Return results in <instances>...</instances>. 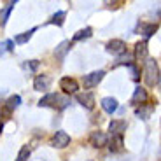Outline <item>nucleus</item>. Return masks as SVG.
<instances>
[{
  "label": "nucleus",
  "instance_id": "nucleus-7",
  "mask_svg": "<svg viewBox=\"0 0 161 161\" xmlns=\"http://www.w3.org/2000/svg\"><path fill=\"white\" fill-rule=\"evenodd\" d=\"M77 102L88 110H91L93 107H95V97H93V93H89V91L77 93Z\"/></svg>",
  "mask_w": 161,
  "mask_h": 161
},
{
  "label": "nucleus",
  "instance_id": "nucleus-5",
  "mask_svg": "<svg viewBox=\"0 0 161 161\" xmlns=\"http://www.w3.org/2000/svg\"><path fill=\"white\" fill-rule=\"evenodd\" d=\"M89 144L93 147H97V149H102V147H105V145L109 144V137L103 131H93L89 135Z\"/></svg>",
  "mask_w": 161,
  "mask_h": 161
},
{
  "label": "nucleus",
  "instance_id": "nucleus-17",
  "mask_svg": "<svg viewBox=\"0 0 161 161\" xmlns=\"http://www.w3.org/2000/svg\"><path fill=\"white\" fill-rule=\"evenodd\" d=\"M35 30L37 28H32V30H28V32H23V33H19V35H16L14 37V42H16V44H26V42L32 39V35L35 33Z\"/></svg>",
  "mask_w": 161,
  "mask_h": 161
},
{
  "label": "nucleus",
  "instance_id": "nucleus-1",
  "mask_svg": "<svg viewBox=\"0 0 161 161\" xmlns=\"http://www.w3.org/2000/svg\"><path fill=\"white\" fill-rule=\"evenodd\" d=\"M69 103H70L69 97H61V95H56V93H49V95H46L44 98H40L39 107H53V109L61 110Z\"/></svg>",
  "mask_w": 161,
  "mask_h": 161
},
{
  "label": "nucleus",
  "instance_id": "nucleus-10",
  "mask_svg": "<svg viewBox=\"0 0 161 161\" xmlns=\"http://www.w3.org/2000/svg\"><path fill=\"white\" fill-rule=\"evenodd\" d=\"M126 49V44H125V40H119V39H112L107 44V51L112 53V54H123Z\"/></svg>",
  "mask_w": 161,
  "mask_h": 161
},
{
  "label": "nucleus",
  "instance_id": "nucleus-2",
  "mask_svg": "<svg viewBox=\"0 0 161 161\" xmlns=\"http://www.w3.org/2000/svg\"><path fill=\"white\" fill-rule=\"evenodd\" d=\"M158 79H159V69H158V63L154 58H147L144 61V80L147 86H154L158 84Z\"/></svg>",
  "mask_w": 161,
  "mask_h": 161
},
{
  "label": "nucleus",
  "instance_id": "nucleus-25",
  "mask_svg": "<svg viewBox=\"0 0 161 161\" xmlns=\"http://www.w3.org/2000/svg\"><path fill=\"white\" fill-rule=\"evenodd\" d=\"M37 67H39V61L37 60H32V61H26V63H25V69L26 70H35Z\"/></svg>",
  "mask_w": 161,
  "mask_h": 161
},
{
  "label": "nucleus",
  "instance_id": "nucleus-3",
  "mask_svg": "<svg viewBox=\"0 0 161 161\" xmlns=\"http://www.w3.org/2000/svg\"><path fill=\"white\" fill-rule=\"evenodd\" d=\"M70 144V135L67 131H56L51 138V145L54 149H63Z\"/></svg>",
  "mask_w": 161,
  "mask_h": 161
},
{
  "label": "nucleus",
  "instance_id": "nucleus-26",
  "mask_svg": "<svg viewBox=\"0 0 161 161\" xmlns=\"http://www.w3.org/2000/svg\"><path fill=\"white\" fill-rule=\"evenodd\" d=\"M131 79H133V80H138V79H140V75H138V70H137V67H135V65H131Z\"/></svg>",
  "mask_w": 161,
  "mask_h": 161
},
{
  "label": "nucleus",
  "instance_id": "nucleus-27",
  "mask_svg": "<svg viewBox=\"0 0 161 161\" xmlns=\"http://www.w3.org/2000/svg\"><path fill=\"white\" fill-rule=\"evenodd\" d=\"M2 130H4V125H2V123H0V133H2Z\"/></svg>",
  "mask_w": 161,
  "mask_h": 161
},
{
  "label": "nucleus",
  "instance_id": "nucleus-15",
  "mask_svg": "<svg viewBox=\"0 0 161 161\" xmlns=\"http://www.w3.org/2000/svg\"><path fill=\"white\" fill-rule=\"evenodd\" d=\"M123 145H125L123 135H112V138H110V142H109L110 151H112V153H119V151H123Z\"/></svg>",
  "mask_w": 161,
  "mask_h": 161
},
{
  "label": "nucleus",
  "instance_id": "nucleus-14",
  "mask_svg": "<svg viewBox=\"0 0 161 161\" xmlns=\"http://www.w3.org/2000/svg\"><path fill=\"white\" fill-rule=\"evenodd\" d=\"M102 109H103L105 112H109V114L116 112L117 110V100L112 98V97H105L103 100H102Z\"/></svg>",
  "mask_w": 161,
  "mask_h": 161
},
{
  "label": "nucleus",
  "instance_id": "nucleus-16",
  "mask_svg": "<svg viewBox=\"0 0 161 161\" xmlns=\"http://www.w3.org/2000/svg\"><path fill=\"white\" fill-rule=\"evenodd\" d=\"M156 30H158V25H154V23H140V25H138V32H140L144 37L154 35Z\"/></svg>",
  "mask_w": 161,
  "mask_h": 161
},
{
  "label": "nucleus",
  "instance_id": "nucleus-4",
  "mask_svg": "<svg viewBox=\"0 0 161 161\" xmlns=\"http://www.w3.org/2000/svg\"><path fill=\"white\" fill-rule=\"evenodd\" d=\"M103 75H105L103 70L91 72V74H88V75H84V79H82V84H84L86 89H91V88H95V86H98V82L103 79Z\"/></svg>",
  "mask_w": 161,
  "mask_h": 161
},
{
  "label": "nucleus",
  "instance_id": "nucleus-18",
  "mask_svg": "<svg viewBox=\"0 0 161 161\" xmlns=\"http://www.w3.org/2000/svg\"><path fill=\"white\" fill-rule=\"evenodd\" d=\"M69 46H70L69 40H63V42H61L56 49H54V56H56L58 60H63L65 54H67V51H69Z\"/></svg>",
  "mask_w": 161,
  "mask_h": 161
},
{
  "label": "nucleus",
  "instance_id": "nucleus-9",
  "mask_svg": "<svg viewBox=\"0 0 161 161\" xmlns=\"http://www.w3.org/2000/svg\"><path fill=\"white\" fill-rule=\"evenodd\" d=\"M51 86V77L49 75H37L33 80V88L35 91H47Z\"/></svg>",
  "mask_w": 161,
  "mask_h": 161
},
{
  "label": "nucleus",
  "instance_id": "nucleus-20",
  "mask_svg": "<svg viewBox=\"0 0 161 161\" xmlns=\"http://www.w3.org/2000/svg\"><path fill=\"white\" fill-rule=\"evenodd\" d=\"M65 16H67V14H65V11H58L56 14H53V16H51L49 23H51V25H58V26H61V25H63V21H65Z\"/></svg>",
  "mask_w": 161,
  "mask_h": 161
},
{
  "label": "nucleus",
  "instance_id": "nucleus-11",
  "mask_svg": "<svg viewBox=\"0 0 161 161\" xmlns=\"http://www.w3.org/2000/svg\"><path fill=\"white\" fill-rule=\"evenodd\" d=\"M135 60L137 61L147 60V42H145V40H140V42H137V46H135Z\"/></svg>",
  "mask_w": 161,
  "mask_h": 161
},
{
  "label": "nucleus",
  "instance_id": "nucleus-19",
  "mask_svg": "<svg viewBox=\"0 0 161 161\" xmlns=\"http://www.w3.org/2000/svg\"><path fill=\"white\" fill-rule=\"evenodd\" d=\"M12 9H14V2H11V4H7V7H5L4 11L0 12V25H2V26H4L5 23H7L9 16H11V12H12Z\"/></svg>",
  "mask_w": 161,
  "mask_h": 161
},
{
  "label": "nucleus",
  "instance_id": "nucleus-13",
  "mask_svg": "<svg viewBox=\"0 0 161 161\" xmlns=\"http://www.w3.org/2000/svg\"><path fill=\"white\" fill-rule=\"evenodd\" d=\"M126 121L123 119H116V121H110V125H109V130L112 135H123V131L126 130Z\"/></svg>",
  "mask_w": 161,
  "mask_h": 161
},
{
  "label": "nucleus",
  "instance_id": "nucleus-21",
  "mask_svg": "<svg viewBox=\"0 0 161 161\" xmlns=\"http://www.w3.org/2000/svg\"><path fill=\"white\" fill-rule=\"evenodd\" d=\"M19 103H21V97H18V95L11 97V98L7 100V110H14V109H18V107H19Z\"/></svg>",
  "mask_w": 161,
  "mask_h": 161
},
{
  "label": "nucleus",
  "instance_id": "nucleus-6",
  "mask_svg": "<svg viewBox=\"0 0 161 161\" xmlns=\"http://www.w3.org/2000/svg\"><path fill=\"white\" fill-rule=\"evenodd\" d=\"M60 88L63 89V93L72 95V93H77V89H79V82H77L75 79H72V77H63V79L60 80Z\"/></svg>",
  "mask_w": 161,
  "mask_h": 161
},
{
  "label": "nucleus",
  "instance_id": "nucleus-8",
  "mask_svg": "<svg viewBox=\"0 0 161 161\" xmlns=\"http://www.w3.org/2000/svg\"><path fill=\"white\" fill-rule=\"evenodd\" d=\"M154 109H156V103H144V105H140V107L135 110V114H137L138 119L145 121V119H149V117L153 116Z\"/></svg>",
  "mask_w": 161,
  "mask_h": 161
},
{
  "label": "nucleus",
  "instance_id": "nucleus-12",
  "mask_svg": "<svg viewBox=\"0 0 161 161\" xmlns=\"http://www.w3.org/2000/svg\"><path fill=\"white\" fill-rule=\"evenodd\" d=\"M145 100H147V91L138 86V88L135 89V93H133V97H131V103L133 105H144Z\"/></svg>",
  "mask_w": 161,
  "mask_h": 161
},
{
  "label": "nucleus",
  "instance_id": "nucleus-22",
  "mask_svg": "<svg viewBox=\"0 0 161 161\" xmlns=\"http://www.w3.org/2000/svg\"><path fill=\"white\" fill-rule=\"evenodd\" d=\"M91 33H93V30L89 28H82V30H79V32L74 35V40H82V39H88V37H91Z\"/></svg>",
  "mask_w": 161,
  "mask_h": 161
},
{
  "label": "nucleus",
  "instance_id": "nucleus-23",
  "mask_svg": "<svg viewBox=\"0 0 161 161\" xmlns=\"http://www.w3.org/2000/svg\"><path fill=\"white\" fill-rule=\"evenodd\" d=\"M12 46H14V40H4L2 44H0V56L2 54H5V53H9V51H12Z\"/></svg>",
  "mask_w": 161,
  "mask_h": 161
},
{
  "label": "nucleus",
  "instance_id": "nucleus-24",
  "mask_svg": "<svg viewBox=\"0 0 161 161\" xmlns=\"http://www.w3.org/2000/svg\"><path fill=\"white\" fill-rule=\"evenodd\" d=\"M28 156H30V147L28 145H23L21 151H19V154H18V158H16V161H26Z\"/></svg>",
  "mask_w": 161,
  "mask_h": 161
}]
</instances>
